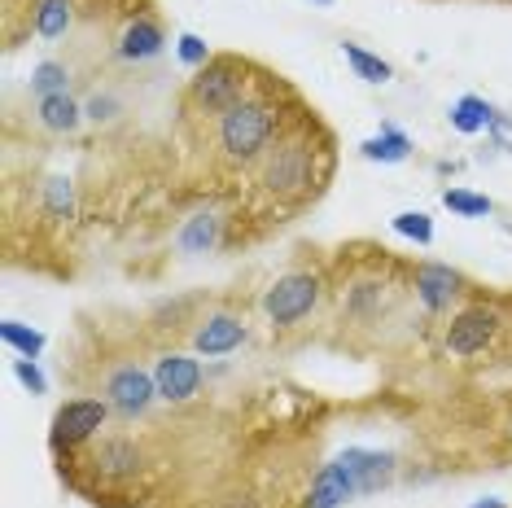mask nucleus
<instances>
[{"label":"nucleus","mask_w":512,"mask_h":508,"mask_svg":"<svg viewBox=\"0 0 512 508\" xmlns=\"http://www.w3.org/2000/svg\"><path fill=\"white\" fill-rule=\"evenodd\" d=\"M320 5H333V0H320Z\"/></svg>","instance_id":"obj_28"},{"label":"nucleus","mask_w":512,"mask_h":508,"mask_svg":"<svg viewBox=\"0 0 512 508\" xmlns=\"http://www.w3.org/2000/svg\"><path fill=\"white\" fill-rule=\"evenodd\" d=\"M355 495V482H351V469L342 465V460H333V465H324L316 473V482H311V500L307 508H337L342 500H351Z\"/></svg>","instance_id":"obj_12"},{"label":"nucleus","mask_w":512,"mask_h":508,"mask_svg":"<svg viewBox=\"0 0 512 508\" xmlns=\"http://www.w3.org/2000/svg\"><path fill=\"white\" fill-rule=\"evenodd\" d=\"M106 395H110V403L123 412V417H141L149 403H154V395H158V381H149L141 368H119V373L110 377Z\"/></svg>","instance_id":"obj_9"},{"label":"nucleus","mask_w":512,"mask_h":508,"mask_svg":"<svg viewBox=\"0 0 512 508\" xmlns=\"http://www.w3.org/2000/svg\"><path fill=\"white\" fill-rule=\"evenodd\" d=\"M154 381H158V399L184 403L202 386V368H197V360H189V355H162Z\"/></svg>","instance_id":"obj_8"},{"label":"nucleus","mask_w":512,"mask_h":508,"mask_svg":"<svg viewBox=\"0 0 512 508\" xmlns=\"http://www.w3.org/2000/svg\"><path fill=\"white\" fill-rule=\"evenodd\" d=\"M342 53H346V62L355 66V75L359 79H368V84H386V79L394 75L381 57H372L368 49H359V44H342Z\"/></svg>","instance_id":"obj_20"},{"label":"nucleus","mask_w":512,"mask_h":508,"mask_svg":"<svg viewBox=\"0 0 512 508\" xmlns=\"http://www.w3.org/2000/svg\"><path fill=\"white\" fill-rule=\"evenodd\" d=\"M241 338H246V325H241V320L215 316V320H206V325L193 333V346L202 355H228L232 346H241Z\"/></svg>","instance_id":"obj_13"},{"label":"nucleus","mask_w":512,"mask_h":508,"mask_svg":"<svg viewBox=\"0 0 512 508\" xmlns=\"http://www.w3.org/2000/svg\"><path fill=\"white\" fill-rule=\"evenodd\" d=\"M460 272L447 268V263H421L416 268V298H421L425 311H447L460 298Z\"/></svg>","instance_id":"obj_7"},{"label":"nucleus","mask_w":512,"mask_h":508,"mask_svg":"<svg viewBox=\"0 0 512 508\" xmlns=\"http://www.w3.org/2000/svg\"><path fill=\"white\" fill-rule=\"evenodd\" d=\"M219 241V219L215 215H197L184 224V233H180V250H189V254H202V250H211Z\"/></svg>","instance_id":"obj_18"},{"label":"nucleus","mask_w":512,"mask_h":508,"mask_svg":"<svg viewBox=\"0 0 512 508\" xmlns=\"http://www.w3.org/2000/svg\"><path fill=\"white\" fill-rule=\"evenodd\" d=\"M40 123L49 127V132H75L79 127V106L66 92H57V97H40Z\"/></svg>","instance_id":"obj_17"},{"label":"nucleus","mask_w":512,"mask_h":508,"mask_svg":"<svg viewBox=\"0 0 512 508\" xmlns=\"http://www.w3.org/2000/svg\"><path fill=\"white\" fill-rule=\"evenodd\" d=\"M342 465L351 469V482H355V495L359 491H381L390 482L394 473V456L386 452H359V447H351V452L342 456Z\"/></svg>","instance_id":"obj_11"},{"label":"nucleus","mask_w":512,"mask_h":508,"mask_svg":"<svg viewBox=\"0 0 512 508\" xmlns=\"http://www.w3.org/2000/svg\"><path fill=\"white\" fill-rule=\"evenodd\" d=\"M66 66L62 62H40L36 75H31V92H40V97H57V92H66Z\"/></svg>","instance_id":"obj_21"},{"label":"nucleus","mask_w":512,"mask_h":508,"mask_svg":"<svg viewBox=\"0 0 512 508\" xmlns=\"http://www.w3.org/2000/svg\"><path fill=\"white\" fill-rule=\"evenodd\" d=\"M14 373H18V381L31 390V395H44V390H49V381H44V373L36 368V360H18Z\"/></svg>","instance_id":"obj_26"},{"label":"nucleus","mask_w":512,"mask_h":508,"mask_svg":"<svg viewBox=\"0 0 512 508\" xmlns=\"http://www.w3.org/2000/svg\"><path fill=\"white\" fill-rule=\"evenodd\" d=\"M512 325V320L504 316V303H473L464 307L456 320H451L447 329V351L460 355V360H473V355L491 351L495 338Z\"/></svg>","instance_id":"obj_4"},{"label":"nucleus","mask_w":512,"mask_h":508,"mask_svg":"<svg viewBox=\"0 0 512 508\" xmlns=\"http://www.w3.org/2000/svg\"><path fill=\"white\" fill-rule=\"evenodd\" d=\"M394 233H403V237L429 246V241H434V224H429L425 211H403V215H394Z\"/></svg>","instance_id":"obj_22"},{"label":"nucleus","mask_w":512,"mask_h":508,"mask_svg":"<svg viewBox=\"0 0 512 508\" xmlns=\"http://www.w3.org/2000/svg\"><path fill=\"white\" fill-rule=\"evenodd\" d=\"M250 62H241V57H211V62L197 71V79L189 84V106L197 114H228L232 106H241V101L250 97Z\"/></svg>","instance_id":"obj_3"},{"label":"nucleus","mask_w":512,"mask_h":508,"mask_svg":"<svg viewBox=\"0 0 512 508\" xmlns=\"http://www.w3.org/2000/svg\"><path fill=\"white\" fill-rule=\"evenodd\" d=\"M316 119H298L289 132L267 149L259 163V184L281 202H307L329 176V149L316 145Z\"/></svg>","instance_id":"obj_1"},{"label":"nucleus","mask_w":512,"mask_h":508,"mask_svg":"<svg viewBox=\"0 0 512 508\" xmlns=\"http://www.w3.org/2000/svg\"><path fill=\"white\" fill-rule=\"evenodd\" d=\"M289 127H285L281 106L272 101V92H254V97H246L241 106L219 114V123H215L219 158L232 167H254V163H263L267 149L281 141Z\"/></svg>","instance_id":"obj_2"},{"label":"nucleus","mask_w":512,"mask_h":508,"mask_svg":"<svg viewBox=\"0 0 512 508\" xmlns=\"http://www.w3.org/2000/svg\"><path fill=\"white\" fill-rule=\"evenodd\" d=\"M0 338H5V346H14L22 360H36V355L44 351V333L18 325V320H5V325H0Z\"/></svg>","instance_id":"obj_19"},{"label":"nucleus","mask_w":512,"mask_h":508,"mask_svg":"<svg viewBox=\"0 0 512 508\" xmlns=\"http://www.w3.org/2000/svg\"><path fill=\"white\" fill-rule=\"evenodd\" d=\"M442 202H447V211L456 215H491V198H477V193H464V189H447L442 193Z\"/></svg>","instance_id":"obj_23"},{"label":"nucleus","mask_w":512,"mask_h":508,"mask_svg":"<svg viewBox=\"0 0 512 508\" xmlns=\"http://www.w3.org/2000/svg\"><path fill=\"white\" fill-rule=\"evenodd\" d=\"M364 149V158H372V163H403L407 154H412V141L399 132V127H381V136H372V141L359 145Z\"/></svg>","instance_id":"obj_15"},{"label":"nucleus","mask_w":512,"mask_h":508,"mask_svg":"<svg viewBox=\"0 0 512 508\" xmlns=\"http://www.w3.org/2000/svg\"><path fill=\"white\" fill-rule=\"evenodd\" d=\"M31 14H36V31L44 40H57L71 31L75 22V5L71 0H31Z\"/></svg>","instance_id":"obj_14"},{"label":"nucleus","mask_w":512,"mask_h":508,"mask_svg":"<svg viewBox=\"0 0 512 508\" xmlns=\"http://www.w3.org/2000/svg\"><path fill=\"white\" fill-rule=\"evenodd\" d=\"M320 303V281L311 272H289L267 290L263 311L272 325H298L302 316H311V307Z\"/></svg>","instance_id":"obj_5"},{"label":"nucleus","mask_w":512,"mask_h":508,"mask_svg":"<svg viewBox=\"0 0 512 508\" xmlns=\"http://www.w3.org/2000/svg\"><path fill=\"white\" fill-rule=\"evenodd\" d=\"M473 508H504V504H499V500H486V504H473Z\"/></svg>","instance_id":"obj_27"},{"label":"nucleus","mask_w":512,"mask_h":508,"mask_svg":"<svg viewBox=\"0 0 512 508\" xmlns=\"http://www.w3.org/2000/svg\"><path fill=\"white\" fill-rule=\"evenodd\" d=\"M495 123V110L486 106L482 97H460L456 106H451V127L464 136H473V132H486V127Z\"/></svg>","instance_id":"obj_16"},{"label":"nucleus","mask_w":512,"mask_h":508,"mask_svg":"<svg viewBox=\"0 0 512 508\" xmlns=\"http://www.w3.org/2000/svg\"><path fill=\"white\" fill-rule=\"evenodd\" d=\"M180 62H184V66H197V71H202V66L211 62V49H206V40H202V36H193V31H184V36H180Z\"/></svg>","instance_id":"obj_24"},{"label":"nucleus","mask_w":512,"mask_h":508,"mask_svg":"<svg viewBox=\"0 0 512 508\" xmlns=\"http://www.w3.org/2000/svg\"><path fill=\"white\" fill-rule=\"evenodd\" d=\"M49 215L71 219V184L66 180H49Z\"/></svg>","instance_id":"obj_25"},{"label":"nucleus","mask_w":512,"mask_h":508,"mask_svg":"<svg viewBox=\"0 0 512 508\" xmlns=\"http://www.w3.org/2000/svg\"><path fill=\"white\" fill-rule=\"evenodd\" d=\"M162 53V27L154 14H136L127 22L123 40H119V57L123 62H149V57Z\"/></svg>","instance_id":"obj_10"},{"label":"nucleus","mask_w":512,"mask_h":508,"mask_svg":"<svg viewBox=\"0 0 512 508\" xmlns=\"http://www.w3.org/2000/svg\"><path fill=\"white\" fill-rule=\"evenodd\" d=\"M110 408L97 399H75V403H62L53 417V447L57 452H75V447H84L92 434L106 425Z\"/></svg>","instance_id":"obj_6"}]
</instances>
